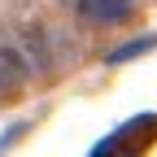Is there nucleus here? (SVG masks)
<instances>
[{
  "label": "nucleus",
  "instance_id": "f257e3e1",
  "mask_svg": "<svg viewBox=\"0 0 157 157\" xmlns=\"http://www.w3.org/2000/svg\"><path fill=\"white\" fill-rule=\"evenodd\" d=\"M140 9V0H74V13L92 26H109V22H127Z\"/></svg>",
  "mask_w": 157,
  "mask_h": 157
},
{
  "label": "nucleus",
  "instance_id": "7ed1b4c3",
  "mask_svg": "<svg viewBox=\"0 0 157 157\" xmlns=\"http://www.w3.org/2000/svg\"><path fill=\"white\" fill-rule=\"evenodd\" d=\"M144 48H153V35L135 39V44H122V48H113V52H109V61H131V57H135V52H144Z\"/></svg>",
  "mask_w": 157,
  "mask_h": 157
},
{
  "label": "nucleus",
  "instance_id": "f03ea898",
  "mask_svg": "<svg viewBox=\"0 0 157 157\" xmlns=\"http://www.w3.org/2000/svg\"><path fill=\"white\" fill-rule=\"evenodd\" d=\"M26 57L17 52V48H0V101H5L9 92H17L26 83Z\"/></svg>",
  "mask_w": 157,
  "mask_h": 157
}]
</instances>
